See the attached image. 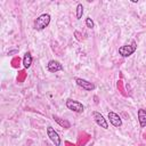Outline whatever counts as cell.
<instances>
[{
  "label": "cell",
  "mask_w": 146,
  "mask_h": 146,
  "mask_svg": "<svg viewBox=\"0 0 146 146\" xmlns=\"http://www.w3.org/2000/svg\"><path fill=\"white\" fill-rule=\"evenodd\" d=\"M50 15L49 14H42L39 17H36V19L34 21V29L36 31H42L44 30L49 23H50Z\"/></svg>",
  "instance_id": "cell-1"
},
{
  "label": "cell",
  "mask_w": 146,
  "mask_h": 146,
  "mask_svg": "<svg viewBox=\"0 0 146 146\" xmlns=\"http://www.w3.org/2000/svg\"><path fill=\"white\" fill-rule=\"evenodd\" d=\"M137 49V44L135 41H132L130 44H123L119 48V54L122 56V57H129L131 56Z\"/></svg>",
  "instance_id": "cell-2"
},
{
  "label": "cell",
  "mask_w": 146,
  "mask_h": 146,
  "mask_svg": "<svg viewBox=\"0 0 146 146\" xmlns=\"http://www.w3.org/2000/svg\"><path fill=\"white\" fill-rule=\"evenodd\" d=\"M65 105L70 111L75 112V113H82L84 111V106L82 105V103H80L78 100H74V99H71V98L66 100Z\"/></svg>",
  "instance_id": "cell-3"
},
{
  "label": "cell",
  "mask_w": 146,
  "mask_h": 146,
  "mask_svg": "<svg viewBox=\"0 0 146 146\" xmlns=\"http://www.w3.org/2000/svg\"><path fill=\"white\" fill-rule=\"evenodd\" d=\"M91 116H92L94 121L97 123V125H99V127L103 128V129H108V122H107V120L103 116V114H100V113L97 112V111H94V112H91Z\"/></svg>",
  "instance_id": "cell-4"
},
{
  "label": "cell",
  "mask_w": 146,
  "mask_h": 146,
  "mask_svg": "<svg viewBox=\"0 0 146 146\" xmlns=\"http://www.w3.org/2000/svg\"><path fill=\"white\" fill-rule=\"evenodd\" d=\"M47 136L49 137V139L52 141V144H54L55 146H60L62 139H60L58 132H57L52 127H50V125L47 127Z\"/></svg>",
  "instance_id": "cell-5"
},
{
  "label": "cell",
  "mask_w": 146,
  "mask_h": 146,
  "mask_svg": "<svg viewBox=\"0 0 146 146\" xmlns=\"http://www.w3.org/2000/svg\"><path fill=\"white\" fill-rule=\"evenodd\" d=\"M74 81L76 82V84H78L79 87H81L82 89H84V90H87V91H92V90H95V88H96V86H95L92 82H90V81H88V80H84V79H82V78H75Z\"/></svg>",
  "instance_id": "cell-6"
},
{
  "label": "cell",
  "mask_w": 146,
  "mask_h": 146,
  "mask_svg": "<svg viewBox=\"0 0 146 146\" xmlns=\"http://www.w3.org/2000/svg\"><path fill=\"white\" fill-rule=\"evenodd\" d=\"M107 117H108L110 123H111L113 127L120 128V127L122 125V119H121V116H120L119 114H116L115 112H108Z\"/></svg>",
  "instance_id": "cell-7"
},
{
  "label": "cell",
  "mask_w": 146,
  "mask_h": 146,
  "mask_svg": "<svg viewBox=\"0 0 146 146\" xmlns=\"http://www.w3.org/2000/svg\"><path fill=\"white\" fill-rule=\"evenodd\" d=\"M47 70H48L50 73H56V72L63 71L64 67H63V65H62L58 60L52 59V60H49V62H48V64H47Z\"/></svg>",
  "instance_id": "cell-8"
},
{
  "label": "cell",
  "mask_w": 146,
  "mask_h": 146,
  "mask_svg": "<svg viewBox=\"0 0 146 146\" xmlns=\"http://www.w3.org/2000/svg\"><path fill=\"white\" fill-rule=\"evenodd\" d=\"M137 116H138V121H139L140 127L141 128H145L146 127V110H144V108L138 110Z\"/></svg>",
  "instance_id": "cell-9"
},
{
  "label": "cell",
  "mask_w": 146,
  "mask_h": 146,
  "mask_svg": "<svg viewBox=\"0 0 146 146\" xmlns=\"http://www.w3.org/2000/svg\"><path fill=\"white\" fill-rule=\"evenodd\" d=\"M52 119L55 120V122H57L62 128H64V129H70L71 128V123L67 121V120H65V119H62V117H59V116H57V115H52Z\"/></svg>",
  "instance_id": "cell-10"
},
{
  "label": "cell",
  "mask_w": 146,
  "mask_h": 146,
  "mask_svg": "<svg viewBox=\"0 0 146 146\" xmlns=\"http://www.w3.org/2000/svg\"><path fill=\"white\" fill-rule=\"evenodd\" d=\"M32 62H33V57H32L31 52H29V51L25 52V55H24V57H23V65H24V67H25V68L31 67Z\"/></svg>",
  "instance_id": "cell-11"
},
{
  "label": "cell",
  "mask_w": 146,
  "mask_h": 146,
  "mask_svg": "<svg viewBox=\"0 0 146 146\" xmlns=\"http://www.w3.org/2000/svg\"><path fill=\"white\" fill-rule=\"evenodd\" d=\"M82 15H83V6H82V3H78L76 10H75L76 19H81L82 18Z\"/></svg>",
  "instance_id": "cell-12"
},
{
  "label": "cell",
  "mask_w": 146,
  "mask_h": 146,
  "mask_svg": "<svg viewBox=\"0 0 146 146\" xmlns=\"http://www.w3.org/2000/svg\"><path fill=\"white\" fill-rule=\"evenodd\" d=\"M86 26L89 27V29H94L95 27V23H94V21L90 17H87L86 18Z\"/></svg>",
  "instance_id": "cell-13"
}]
</instances>
